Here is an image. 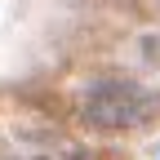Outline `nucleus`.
I'll use <instances>...</instances> for the list:
<instances>
[{
	"label": "nucleus",
	"mask_w": 160,
	"mask_h": 160,
	"mask_svg": "<svg viewBox=\"0 0 160 160\" xmlns=\"http://www.w3.org/2000/svg\"><path fill=\"white\" fill-rule=\"evenodd\" d=\"M80 116L93 129H138L160 116V93L138 85V80H120V76L93 80L80 98Z\"/></svg>",
	"instance_id": "1"
}]
</instances>
